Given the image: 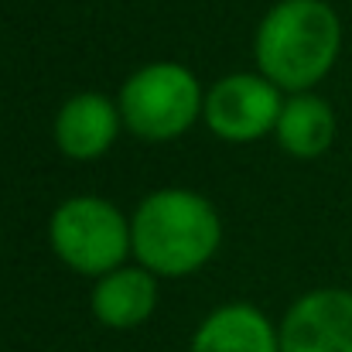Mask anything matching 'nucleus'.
<instances>
[{
    "label": "nucleus",
    "instance_id": "nucleus-4",
    "mask_svg": "<svg viewBox=\"0 0 352 352\" xmlns=\"http://www.w3.org/2000/svg\"><path fill=\"white\" fill-rule=\"evenodd\" d=\"M48 239L55 256L86 277H103L123 267V256L133 250L130 223L120 209L96 195H76L52 212Z\"/></svg>",
    "mask_w": 352,
    "mask_h": 352
},
{
    "label": "nucleus",
    "instance_id": "nucleus-1",
    "mask_svg": "<svg viewBox=\"0 0 352 352\" xmlns=\"http://www.w3.org/2000/svg\"><path fill=\"white\" fill-rule=\"evenodd\" d=\"M342 48L339 14L325 0H280L256 28V65L277 89L308 93L322 82Z\"/></svg>",
    "mask_w": 352,
    "mask_h": 352
},
{
    "label": "nucleus",
    "instance_id": "nucleus-7",
    "mask_svg": "<svg viewBox=\"0 0 352 352\" xmlns=\"http://www.w3.org/2000/svg\"><path fill=\"white\" fill-rule=\"evenodd\" d=\"M120 107L103 93H79L55 117V144L72 161L103 157L120 133Z\"/></svg>",
    "mask_w": 352,
    "mask_h": 352
},
{
    "label": "nucleus",
    "instance_id": "nucleus-2",
    "mask_svg": "<svg viewBox=\"0 0 352 352\" xmlns=\"http://www.w3.org/2000/svg\"><path fill=\"white\" fill-rule=\"evenodd\" d=\"M223 239L219 212L188 188H161L147 195L130 223V243L151 274L185 277L212 260Z\"/></svg>",
    "mask_w": 352,
    "mask_h": 352
},
{
    "label": "nucleus",
    "instance_id": "nucleus-3",
    "mask_svg": "<svg viewBox=\"0 0 352 352\" xmlns=\"http://www.w3.org/2000/svg\"><path fill=\"white\" fill-rule=\"evenodd\" d=\"M117 107L130 133L144 140H175L206 110V96L185 65L154 62L123 82Z\"/></svg>",
    "mask_w": 352,
    "mask_h": 352
},
{
    "label": "nucleus",
    "instance_id": "nucleus-9",
    "mask_svg": "<svg viewBox=\"0 0 352 352\" xmlns=\"http://www.w3.org/2000/svg\"><path fill=\"white\" fill-rule=\"evenodd\" d=\"M188 352H280V332L253 305H226L212 311Z\"/></svg>",
    "mask_w": 352,
    "mask_h": 352
},
{
    "label": "nucleus",
    "instance_id": "nucleus-5",
    "mask_svg": "<svg viewBox=\"0 0 352 352\" xmlns=\"http://www.w3.org/2000/svg\"><path fill=\"white\" fill-rule=\"evenodd\" d=\"M280 107H284L280 89L267 76L239 72V76H226L223 82L209 89L202 117L216 137L246 144L277 126Z\"/></svg>",
    "mask_w": 352,
    "mask_h": 352
},
{
    "label": "nucleus",
    "instance_id": "nucleus-10",
    "mask_svg": "<svg viewBox=\"0 0 352 352\" xmlns=\"http://www.w3.org/2000/svg\"><path fill=\"white\" fill-rule=\"evenodd\" d=\"M277 144L294 157H322L336 140V113L315 93H294L277 117Z\"/></svg>",
    "mask_w": 352,
    "mask_h": 352
},
{
    "label": "nucleus",
    "instance_id": "nucleus-8",
    "mask_svg": "<svg viewBox=\"0 0 352 352\" xmlns=\"http://www.w3.org/2000/svg\"><path fill=\"white\" fill-rule=\"evenodd\" d=\"M93 315L107 329H137L157 305V284L147 267H117L93 287Z\"/></svg>",
    "mask_w": 352,
    "mask_h": 352
},
{
    "label": "nucleus",
    "instance_id": "nucleus-6",
    "mask_svg": "<svg viewBox=\"0 0 352 352\" xmlns=\"http://www.w3.org/2000/svg\"><path fill=\"white\" fill-rule=\"evenodd\" d=\"M280 352H352V291L322 287L291 305Z\"/></svg>",
    "mask_w": 352,
    "mask_h": 352
}]
</instances>
